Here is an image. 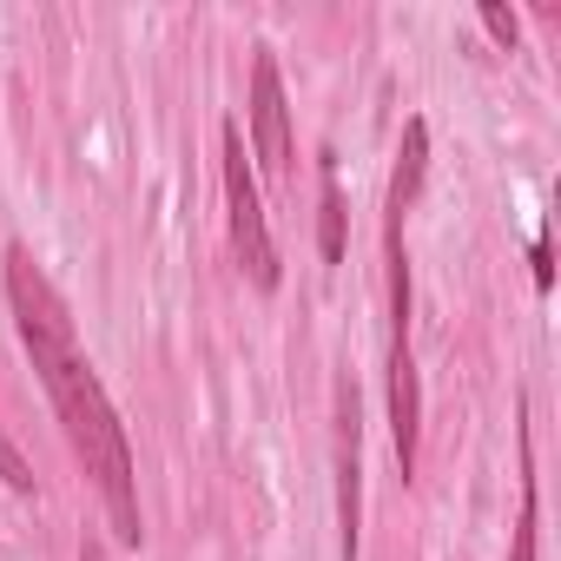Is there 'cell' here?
<instances>
[{
	"instance_id": "1",
	"label": "cell",
	"mask_w": 561,
	"mask_h": 561,
	"mask_svg": "<svg viewBox=\"0 0 561 561\" xmlns=\"http://www.w3.org/2000/svg\"><path fill=\"white\" fill-rule=\"evenodd\" d=\"M27 357H34V370H41V383H47V397H54V410H60V430H67L80 469L100 482V502H106V515H113V535H119L126 548H139V541H146L139 469H133V443H126V423H119V410H113L100 370L80 357L73 337L27 344Z\"/></svg>"
},
{
	"instance_id": "2",
	"label": "cell",
	"mask_w": 561,
	"mask_h": 561,
	"mask_svg": "<svg viewBox=\"0 0 561 561\" xmlns=\"http://www.w3.org/2000/svg\"><path fill=\"white\" fill-rule=\"evenodd\" d=\"M218 152H225V205H231V244H238V264L244 277L271 298L285 285V264H277V244H271V225H264V198H257V172L244 159V133L238 119H225L218 133Z\"/></svg>"
},
{
	"instance_id": "3",
	"label": "cell",
	"mask_w": 561,
	"mask_h": 561,
	"mask_svg": "<svg viewBox=\"0 0 561 561\" xmlns=\"http://www.w3.org/2000/svg\"><path fill=\"white\" fill-rule=\"evenodd\" d=\"M251 152L271 179H285L291 172V106H285V80H277V60L271 47H257L251 60Z\"/></svg>"
},
{
	"instance_id": "4",
	"label": "cell",
	"mask_w": 561,
	"mask_h": 561,
	"mask_svg": "<svg viewBox=\"0 0 561 561\" xmlns=\"http://www.w3.org/2000/svg\"><path fill=\"white\" fill-rule=\"evenodd\" d=\"M357 383H337V528H344V561H357V528H364V443H357Z\"/></svg>"
},
{
	"instance_id": "5",
	"label": "cell",
	"mask_w": 561,
	"mask_h": 561,
	"mask_svg": "<svg viewBox=\"0 0 561 561\" xmlns=\"http://www.w3.org/2000/svg\"><path fill=\"white\" fill-rule=\"evenodd\" d=\"M423 172H430V119L410 113L403 119V146H397V179H390V205L383 211H410L416 192H423Z\"/></svg>"
},
{
	"instance_id": "6",
	"label": "cell",
	"mask_w": 561,
	"mask_h": 561,
	"mask_svg": "<svg viewBox=\"0 0 561 561\" xmlns=\"http://www.w3.org/2000/svg\"><path fill=\"white\" fill-rule=\"evenodd\" d=\"M318 251H324V264H344V185H337V165L324 159L318 165Z\"/></svg>"
},
{
	"instance_id": "7",
	"label": "cell",
	"mask_w": 561,
	"mask_h": 561,
	"mask_svg": "<svg viewBox=\"0 0 561 561\" xmlns=\"http://www.w3.org/2000/svg\"><path fill=\"white\" fill-rule=\"evenodd\" d=\"M508 561H535V456H528V430H522V515H515V554Z\"/></svg>"
},
{
	"instance_id": "8",
	"label": "cell",
	"mask_w": 561,
	"mask_h": 561,
	"mask_svg": "<svg viewBox=\"0 0 561 561\" xmlns=\"http://www.w3.org/2000/svg\"><path fill=\"white\" fill-rule=\"evenodd\" d=\"M476 21H482V34H489L502 54H515V41H522V21L502 8V0H482V8H476Z\"/></svg>"
},
{
	"instance_id": "9",
	"label": "cell",
	"mask_w": 561,
	"mask_h": 561,
	"mask_svg": "<svg viewBox=\"0 0 561 561\" xmlns=\"http://www.w3.org/2000/svg\"><path fill=\"white\" fill-rule=\"evenodd\" d=\"M0 482H8L14 495H34V469H27V456H21L8 436H0Z\"/></svg>"
},
{
	"instance_id": "10",
	"label": "cell",
	"mask_w": 561,
	"mask_h": 561,
	"mask_svg": "<svg viewBox=\"0 0 561 561\" xmlns=\"http://www.w3.org/2000/svg\"><path fill=\"white\" fill-rule=\"evenodd\" d=\"M528 264H535V291H548V285H554V264H548V231H535V251H528Z\"/></svg>"
},
{
	"instance_id": "11",
	"label": "cell",
	"mask_w": 561,
	"mask_h": 561,
	"mask_svg": "<svg viewBox=\"0 0 561 561\" xmlns=\"http://www.w3.org/2000/svg\"><path fill=\"white\" fill-rule=\"evenodd\" d=\"M80 561H106V548H100V541H87V548H80Z\"/></svg>"
}]
</instances>
